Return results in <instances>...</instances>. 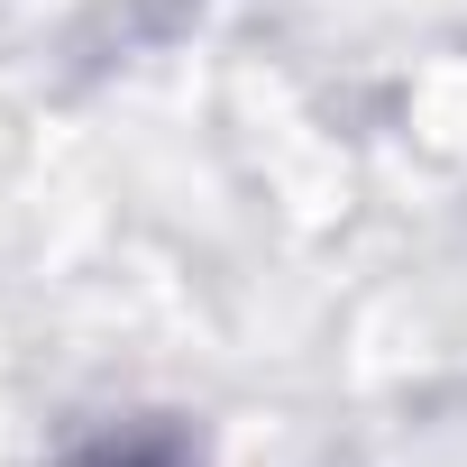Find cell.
Segmentation results:
<instances>
[]
</instances>
